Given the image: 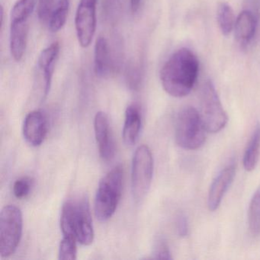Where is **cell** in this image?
<instances>
[{"mask_svg":"<svg viewBox=\"0 0 260 260\" xmlns=\"http://www.w3.org/2000/svg\"><path fill=\"white\" fill-rule=\"evenodd\" d=\"M199 61L188 48L173 53L160 71V81L164 90L175 98H182L191 92L197 81Z\"/></svg>","mask_w":260,"mask_h":260,"instance_id":"6da1fadb","label":"cell"},{"mask_svg":"<svg viewBox=\"0 0 260 260\" xmlns=\"http://www.w3.org/2000/svg\"><path fill=\"white\" fill-rule=\"evenodd\" d=\"M63 235L74 237L83 246L94 240V229L89 200L86 196H75L65 202L60 217Z\"/></svg>","mask_w":260,"mask_h":260,"instance_id":"7a4b0ae2","label":"cell"},{"mask_svg":"<svg viewBox=\"0 0 260 260\" xmlns=\"http://www.w3.org/2000/svg\"><path fill=\"white\" fill-rule=\"evenodd\" d=\"M123 168L115 167L99 184L95 198V214L100 221L109 220L115 214L121 197Z\"/></svg>","mask_w":260,"mask_h":260,"instance_id":"3957f363","label":"cell"},{"mask_svg":"<svg viewBox=\"0 0 260 260\" xmlns=\"http://www.w3.org/2000/svg\"><path fill=\"white\" fill-rule=\"evenodd\" d=\"M206 132L194 108L188 106L179 112L176 123V141L179 147L189 150L200 148L205 144Z\"/></svg>","mask_w":260,"mask_h":260,"instance_id":"277c9868","label":"cell"},{"mask_svg":"<svg viewBox=\"0 0 260 260\" xmlns=\"http://www.w3.org/2000/svg\"><path fill=\"white\" fill-rule=\"evenodd\" d=\"M23 229L21 210L15 205H7L0 214V255L7 258L13 255L20 243Z\"/></svg>","mask_w":260,"mask_h":260,"instance_id":"5b68a950","label":"cell"},{"mask_svg":"<svg viewBox=\"0 0 260 260\" xmlns=\"http://www.w3.org/2000/svg\"><path fill=\"white\" fill-rule=\"evenodd\" d=\"M201 118L207 132L215 134L228 124V117L212 82L204 84L201 93Z\"/></svg>","mask_w":260,"mask_h":260,"instance_id":"8992f818","label":"cell"},{"mask_svg":"<svg viewBox=\"0 0 260 260\" xmlns=\"http://www.w3.org/2000/svg\"><path fill=\"white\" fill-rule=\"evenodd\" d=\"M153 174V157L147 146H139L132 160V189L137 202L142 200L148 192Z\"/></svg>","mask_w":260,"mask_h":260,"instance_id":"52a82bcc","label":"cell"},{"mask_svg":"<svg viewBox=\"0 0 260 260\" xmlns=\"http://www.w3.org/2000/svg\"><path fill=\"white\" fill-rule=\"evenodd\" d=\"M97 0H80L75 17L77 39L80 46L90 45L96 29Z\"/></svg>","mask_w":260,"mask_h":260,"instance_id":"ba28073f","label":"cell"},{"mask_svg":"<svg viewBox=\"0 0 260 260\" xmlns=\"http://www.w3.org/2000/svg\"><path fill=\"white\" fill-rule=\"evenodd\" d=\"M94 130L99 152L102 159L109 161L115 155V144L111 132L109 118L104 112H97L94 118Z\"/></svg>","mask_w":260,"mask_h":260,"instance_id":"9c48e42d","label":"cell"},{"mask_svg":"<svg viewBox=\"0 0 260 260\" xmlns=\"http://www.w3.org/2000/svg\"><path fill=\"white\" fill-rule=\"evenodd\" d=\"M48 134V121L43 112L32 111L25 117L23 135L25 141L33 147H39L45 141Z\"/></svg>","mask_w":260,"mask_h":260,"instance_id":"30bf717a","label":"cell"},{"mask_svg":"<svg viewBox=\"0 0 260 260\" xmlns=\"http://www.w3.org/2000/svg\"><path fill=\"white\" fill-rule=\"evenodd\" d=\"M235 172V167L234 165L228 166L213 181L210 187L208 197V206L210 211H216L220 206L225 193L234 181Z\"/></svg>","mask_w":260,"mask_h":260,"instance_id":"8fae6325","label":"cell"},{"mask_svg":"<svg viewBox=\"0 0 260 260\" xmlns=\"http://www.w3.org/2000/svg\"><path fill=\"white\" fill-rule=\"evenodd\" d=\"M60 53V44L56 42L41 52L38 59V67L44 80V97H46L51 89L54 66Z\"/></svg>","mask_w":260,"mask_h":260,"instance_id":"7c38bea8","label":"cell"},{"mask_svg":"<svg viewBox=\"0 0 260 260\" xmlns=\"http://www.w3.org/2000/svg\"><path fill=\"white\" fill-rule=\"evenodd\" d=\"M112 52L107 39L103 36L97 39L94 49V71L97 77H106L113 69Z\"/></svg>","mask_w":260,"mask_h":260,"instance_id":"4fadbf2b","label":"cell"},{"mask_svg":"<svg viewBox=\"0 0 260 260\" xmlns=\"http://www.w3.org/2000/svg\"><path fill=\"white\" fill-rule=\"evenodd\" d=\"M141 124L142 118L140 108L135 104L127 106L123 127V139L127 145L136 144L141 133Z\"/></svg>","mask_w":260,"mask_h":260,"instance_id":"5bb4252c","label":"cell"},{"mask_svg":"<svg viewBox=\"0 0 260 260\" xmlns=\"http://www.w3.org/2000/svg\"><path fill=\"white\" fill-rule=\"evenodd\" d=\"M28 22H11L10 46L12 57L19 62L23 58L28 41Z\"/></svg>","mask_w":260,"mask_h":260,"instance_id":"9a60e30c","label":"cell"},{"mask_svg":"<svg viewBox=\"0 0 260 260\" xmlns=\"http://www.w3.org/2000/svg\"><path fill=\"white\" fill-rule=\"evenodd\" d=\"M257 19L249 10L240 13L236 19L234 35L236 39L241 44H247L252 41L255 34Z\"/></svg>","mask_w":260,"mask_h":260,"instance_id":"2e32d148","label":"cell"},{"mask_svg":"<svg viewBox=\"0 0 260 260\" xmlns=\"http://www.w3.org/2000/svg\"><path fill=\"white\" fill-rule=\"evenodd\" d=\"M260 152V124H257L252 132L243 156V167L248 172L255 170Z\"/></svg>","mask_w":260,"mask_h":260,"instance_id":"e0dca14e","label":"cell"},{"mask_svg":"<svg viewBox=\"0 0 260 260\" xmlns=\"http://www.w3.org/2000/svg\"><path fill=\"white\" fill-rule=\"evenodd\" d=\"M236 19L234 10L231 6L226 3H220L217 7V21L223 36H229L234 30Z\"/></svg>","mask_w":260,"mask_h":260,"instance_id":"ac0fdd59","label":"cell"},{"mask_svg":"<svg viewBox=\"0 0 260 260\" xmlns=\"http://www.w3.org/2000/svg\"><path fill=\"white\" fill-rule=\"evenodd\" d=\"M70 5V0H59L55 8L53 10L49 19V28L52 32H57L64 26L69 13Z\"/></svg>","mask_w":260,"mask_h":260,"instance_id":"d6986e66","label":"cell"},{"mask_svg":"<svg viewBox=\"0 0 260 260\" xmlns=\"http://www.w3.org/2000/svg\"><path fill=\"white\" fill-rule=\"evenodd\" d=\"M37 0H18L11 12V22H28L36 8Z\"/></svg>","mask_w":260,"mask_h":260,"instance_id":"ffe728a7","label":"cell"},{"mask_svg":"<svg viewBox=\"0 0 260 260\" xmlns=\"http://www.w3.org/2000/svg\"><path fill=\"white\" fill-rule=\"evenodd\" d=\"M248 222L252 234H260V187L254 193L249 203Z\"/></svg>","mask_w":260,"mask_h":260,"instance_id":"44dd1931","label":"cell"},{"mask_svg":"<svg viewBox=\"0 0 260 260\" xmlns=\"http://www.w3.org/2000/svg\"><path fill=\"white\" fill-rule=\"evenodd\" d=\"M77 240L71 236L63 235L59 247V259L74 260L77 258Z\"/></svg>","mask_w":260,"mask_h":260,"instance_id":"7402d4cb","label":"cell"},{"mask_svg":"<svg viewBox=\"0 0 260 260\" xmlns=\"http://www.w3.org/2000/svg\"><path fill=\"white\" fill-rule=\"evenodd\" d=\"M126 82L132 90H138L142 82V71L136 63H131L126 69Z\"/></svg>","mask_w":260,"mask_h":260,"instance_id":"603a6c76","label":"cell"},{"mask_svg":"<svg viewBox=\"0 0 260 260\" xmlns=\"http://www.w3.org/2000/svg\"><path fill=\"white\" fill-rule=\"evenodd\" d=\"M121 0H103V11L108 20L115 22L121 11Z\"/></svg>","mask_w":260,"mask_h":260,"instance_id":"cb8c5ba5","label":"cell"},{"mask_svg":"<svg viewBox=\"0 0 260 260\" xmlns=\"http://www.w3.org/2000/svg\"><path fill=\"white\" fill-rule=\"evenodd\" d=\"M32 186V181L28 177L21 178L13 185V193L17 199H23L29 194Z\"/></svg>","mask_w":260,"mask_h":260,"instance_id":"d4e9b609","label":"cell"},{"mask_svg":"<svg viewBox=\"0 0 260 260\" xmlns=\"http://www.w3.org/2000/svg\"><path fill=\"white\" fill-rule=\"evenodd\" d=\"M153 255H154L153 258H157V259H172L173 258L168 245L166 243L165 240H161V239L156 243Z\"/></svg>","mask_w":260,"mask_h":260,"instance_id":"484cf974","label":"cell"},{"mask_svg":"<svg viewBox=\"0 0 260 260\" xmlns=\"http://www.w3.org/2000/svg\"><path fill=\"white\" fill-rule=\"evenodd\" d=\"M177 231L181 237H185L188 232V223L185 216H179L177 220Z\"/></svg>","mask_w":260,"mask_h":260,"instance_id":"4316f807","label":"cell"},{"mask_svg":"<svg viewBox=\"0 0 260 260\" xmlns=\"http://www.w3.org/2000/svg\"><path fill=\"white\" fill-rule=\"evenodd\" d=\"M142 0H131V10L132 13H137L140 10Z\"/></svg>","mask_w":260,"mask_h":260,"instance_id":"83f0119b","label":"cell"}]
</instances>
